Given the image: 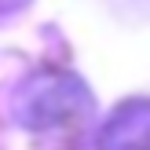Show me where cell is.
<instances>
[{
  "label": "cell",
  "mask_w": 150,
  "mask_h": 150,
  "mask_svg": "<svg viewBox=\"0 0 150 150\" xmlns=\"http://www.w3.org/2000/svg\"><path fill=\"white\" fill-rule=\"evenodd\" d=\"M92 114V92L81 77L66 70L29 73L11 92V117L26 132H59L73 128Z\"/></svg>",
  "instance_id": "obj_1"
},
{
  "label": "cell",
  "mask_w": 150,
  "mask_h": 150,
  "mask_svg": "<svg viewBox=\"0 0 150 150\" xmlns=\"http://www.w3.org/2000/svg\"><path fill=\"white\" fill-rule=\"evenodd\" d=\"M99 150H150V99H125L99 125Z\"/></svg>",
  "instance_id": "obj_2"
},
{
  "label": "cell",
  "mask_w": 150,
  "mask_h": 150,
  "mask_svg": "<svg viewBox=\"0 0 150 150\" xmlns=\"http://www.w3.org/2000/svg\"><path fill=\"white\" fill-rule=\"evenodd\" d=\"M33 0H0V15H15V11H22V7H29Z\"/></svg>",
  "instance_id": "obj_3"
}]
</instances>
